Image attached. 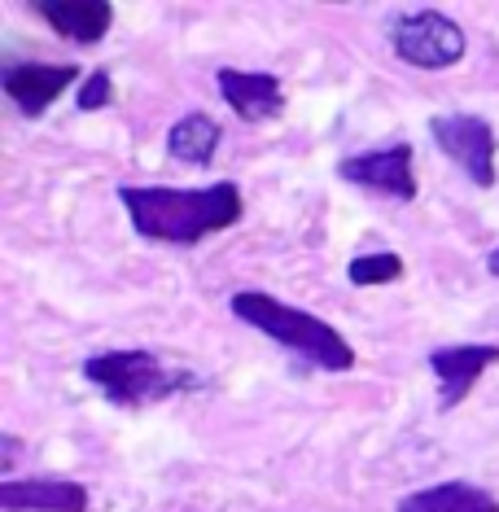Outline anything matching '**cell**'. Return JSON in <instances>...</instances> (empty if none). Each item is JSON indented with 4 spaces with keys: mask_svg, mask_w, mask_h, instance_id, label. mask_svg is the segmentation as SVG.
<instances>
[{
    "mask_svg": "<svg viewBox=\"0 0 499 512\" xmlns=\"http://www.w3.org/2000/svg\"><path fill=\"white\" fill-rule=\"evenodd\" d=\"M0 508L5 512H88V486L79 482H49V477H31V482H0Z\"/></svg>",
    "mask_w": 499,
    "mask_h": 512,
    "instance_id": "cell-10",
    "label": "cell"
},
{
    "mask_svg": "<svg viewBox=\"0 0 499 512\" xmlns=\"http://www.w3.org/2000/svg\"><path fill=\"white\" fill-rule=\"evenodd\" d=\"M119 202L132 215V228L167 246H197L211 232L232 228L246 215V197L232 180L206 189H162V184H123Z\"/></svg>",
    "mask_w": 499,
    "mask_h": 512,
    "instance_id": "cell-1",
    "label": "cell"
},
{
    "mask_svg": "<svg viewBox=\"0 0 499 512\" xmlns=\"http://www.w3.org/2000/svg\"><path fill=\"white\" fill-rule=\"evenodd\" d=\"M394 512H499V499L473 482H438L403 495Z\"/></svg>",
    "mask_w": 499,
    "mask_h": 512,
    "instance_id": "cell-12",
    "label": "cell"
},
{
    "mask_svg": "<svg viewBox=\"0 0 499 512\" xmlns=\"http://www.w3.org/2000/svg\"><path fill=\"white\" fill-rule=\"evenodd\" d=\"M219 141H224V132H219V123L211 114H184V119L167 132V149L171 158L189 162V167H211V158L219 154Z\"/></svg>",
    "mask_w": 499,
    "mask_h": 512,
    "instance_id": "cell-13",
    "label": "cell"
},
{
    "mask_svg": "<svg viewBox=\"0 0 499 512\" xmlns=\"http://www.w3.org/2000/svg\"><path fill=\"white\" fill-rule=\"evenodd\" d=\"M215 79L228 110L241 114L246 123H268L285 110V88L272 71H232V66H224Z\"/></svg>",
    "mask_w": 499,
    "mask_h": 512,
    "instance_id": "cell-8",
    "label": "cell"
},
{
    "mask_svg": "<svg viewBox=\"0 0 499 512\" xmlns=\"http://www.w3.org/2000/svg\"><path fill=\"white\" fill-rule=\"evenodd\" d=\"M338 176L346 184H359L368 193H386L399 202L416 197V171H412V145H390V149H368V154L342 158Z\"/></svg>",
    "mask_w": 499,
    "mask_h": 512,
    "instance_id": "cell-6",
    "label": "cell"
},
{
    "mask_svg": "<svg viewBox=\"0 0 499 512\" xmlns=\"http://www.w3.org/2000/svg\"><path fill=\"white\" fill-rule=\"evenodd\" d=\"M390 49L416 71H443L464 57V31L438 9H412L390 18Z\"/></svg>",
    "mask_w": 499,
    "mask_h": 512,
    "instance_id": "cell-4",
    "label": "cell"
},
{
    "mask_svg": "<svg viewBox=\"0 0 499 512\" xmlns=\"http://www.w3.org/2000/svg\"><path fill=\"white\" fill-rule=\"evenodd\" d=\"M110 101H114V84L106 71H92L84 84H79V97H75L79 110H101V106H110Z\"/></svg>",
    "mask_w": 499,
    "mask_h": 512,
    "instance_id": "cell-15",
    "label": "cell"
},
{
    "mask_svg": "<svg viewBox=\"0 0 499 512\" xmlns=\"http://www.w3.org/2000/svg\"><path fill=\"white\" fill-rule=\"evenodd\" d=\"M232 316L246 320L250 329H259L263 337L281 342L285 351H294L298 359H307L311 368H324V372H351L355 368V346L333 329L329 320L311 316V311L294 307V302H281L263 289H241L232 294Z\"/></svg>",
    "mask_w": 499,
    "mask_h": 512,
    "instance_id": "cell-2",
    "label": "cell"
},
{
    "mask_svg": "<svg viewBox=\"0 0 499 512\" xmlns=\"http://www.w3.org/2000/svg\"><path fill=\"white\" fill-rule=\"evenodd\" d=\"M491 364H499V346L460 342V346H438V351H429V372L438 377V407L451 412L456 403L469 399V390L478 386V377Z\"/></svg>",
    "mask_w": 499,
    "mask_h": 512,
    "instance_id": "cell-7",
    "label": "cell"
},
{
    "mask_svg": "<svg viewBox=\"0 0 499 512\" xmlns=\"http://www.w3.org/2000/svg\"><path fill=\"white\" fill-rule=\"evenodd\" d=\"M486 272H491V276H499V246H495L491 254H486Z\"/></svg>",
    "mask_w": 499,
    "mask_h": 512,
    "instance_id": "cell-16",
    "label": "cell"
},
{
    "mask_svg": "<svg viewBox=\"0 0 499 512\" xmlns=\"http://www.w3.org/2000/svg\"><path fill=\"white\" fill-rule=\"evenodd\" d=\"M403 276V259L394 250H377V254H359L346 267V281L359 285V289H373V285H390Z\"/></svg>",
    "mask_w": 499,
    "mask_h": 512,
    "instance_id": "cell-14",
    "label": "cell"
},
{
    "mask_svg": "<svg viewBox=\"0 0 499 512\" xmlns=\"http://www.w3.org/2000/svg\"><path fill=\"white\" fill-rule=\"evenodd\" d=\"M36 14L49 22L57 36L75 44H97L106 40L114 22V5H106V0H36Z\"/></svg>",
    "mask_w": 499,
    "mask_h": 512,
    "instance_id": "cell-11",
    "label": "cell"
},
{
    "mask_svg": "<svg viewBox=\"0 0 499 512\" xmlns=\"http://www.w3.org/2000/svg\"><path fill=\"white\" fill-rule=\"evenodd\" d=\"M429 136L438 141V149L456 162L478 189H495L499 171H495V127L478 119V114H438L429 119Z\"/></svg>",
    "mask_w": 499,
    "mask_h": 512,
    "instance_id": "cell-5",
    "label": "cell"
},
{
    "mask_svg": "<svg viewBox=\"0 0 499 512\" xmlns=\"http://www.w3.org/2000/svg\"><path fill=\"white\" fill-rule=\"evenodd\" d=\"M84 377L119 407H149L176 394H193L206 386L202 372L171 364L154 351H101L84 359Z\"/></svg>",
    "mask_w": 499,
    "mask_h": 512,
    "instance_id": "cell-3",
    "label": "cell"
},
{
    "mask_svg": "<svg viewBox=\"0 0 499 512\" xmlns=\"http://www.w3.org/2000/svg\"><path fill=\"white\" fill-rule=\"evenodd\" d=\"M14 456H18V442H14V438H5V469L14 464Z\"/></svg>",
    "mask_w": 499,
    "mask_h": 512,
    "instance_id": "cell-17",
    "label": "cell"
},
{
    "mask_svg": "<svg viewBox=\"0 0 499 512\" xmlns=\"http://www.w3.org/2000/svg\"><path fill=\"white\" fill-rule=\"evenodd\" d=\"M79 79V66H49V62H22V66H9L5 71V97L14 101L22 114L40 119L44 110L62 97Z\"/></svg>",
    "mask_w": 499,
    "mask_h": 512,
    "instance_id": "cell-9",
    "label": "cell"
}]
</instances>
